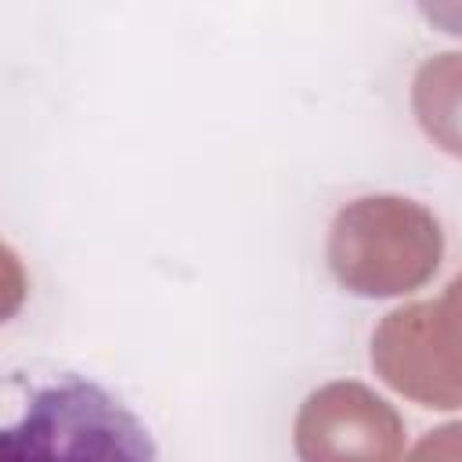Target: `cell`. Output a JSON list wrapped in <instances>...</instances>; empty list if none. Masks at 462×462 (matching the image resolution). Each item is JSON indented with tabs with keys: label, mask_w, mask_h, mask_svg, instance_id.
<instances>
[{
	"label": "cell",
	"mask_w": 462,
	"mask_h": 462,
	"mask_svg": "<svg viewBox=\"0 0 462 462\" xmlns=\"http://www.w3.org/2000/svg\"><path fill=\"white\" fill-rule=\"evenodd\" d=\"M0 462H159L148 426L101 383L65 372L4 426Z\"/></svg>",
	"instance_id": "obj_1"
},
{
	"label": "cell",
	"mask_w": 462,
	"mask_h": 462,
	"mask_svg": "<svg viewBox=\"0 0 462 462\" xmlns=\"http://www.w3.org/2000/svg\"><path fill=\"white\" fill-rule=\"evenodd\" d=\"M444 253L437 217L401 195L346 202L328 227V267L346 292L401 296L433 278Z\"/></svg>",
	"instance_id": "obj_2"
},
{
	"label": "cell",
	"mask_w": 462,
	"mask_h": 462,
	"mask_svg": "<svg viewBox=\"0 0 462 462\" xmlns=\"http://www.w3.org/2000/svg\"><path fill=\"white\" fill-rule=\"evenodd\" d=\"M372 368L426 408H462V274L437 300L397 307L379 321Z\"/></svg>",
	"instance_id": "obj_3"
},
{
	"label": "cell",
	"mask_w": 462,
	"mask_h": 462,
	"mask_svg": "<svg viewBox=\"0 0 462 462\" xmlns=\"http://www.w3.org/2000/svg\"><path fill=\"white\" fill-rule=\"evenodd\" d=\"M292 440L300 462H397L404 422L368 386L328 383L303 401Z\"/></svg>",
	"instance_id": "obj_4"
},
{
	"label": "cell",
	"mask_w": 462,
	"mask_h": 462,
	"mask_svg": "<svg viewBox=\"0 0 462 462\" xmlns=\"http://www.w3.org/2000/svg\"><path fill=\"white\" fill-rule=\"evenodd\" d=\"M411 108L426 137L462 159V54H437L419 65Z\"/></svg>",
	"instance_id": "obj_5"
},
{
	"label": "cell",
	"mask_w": 462,
	"mask_h": 462,
	"mask_svg": "<svg viewBox=\"0 0 462 462\" xmlns=\"http://www.w3.org/2000/svg\"><path fill=\"white\" fill-rule=\"evenodd\" d=\"M404 462H462V422H448L426 433Z\"/></svg>",
	"instance_id": "obj_6"
}]
</instances>
